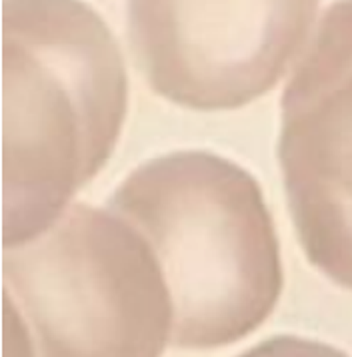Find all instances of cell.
Here are the masks:
<instances>
[{
	"label": "cell",
	"instance_id": "obj_1",
	"mask_svg": "<svg viewBox=\"0 0 352 357\" xmlns=\"http://www.w3.org/2000/svg\"><path fill=\"white\" fill-rule=\"evenodd\" d=\"M125 61L82 0H2V245L42 235L112 155Z\"/></svg>",
	"mask_w": 352,
	"mask_h": 357
},
{
	"label": "cell",
	"instance_id": "obj_2",
	"mask_svg": "<svg viewBox=\"0 0 352 357\" xmlns=\"http://www.w3.org/2000/svg\"><path fill=\"white\" fill-rule=\"evenodd\" d=\"M109 207L157 253L173 297L175 347L230 345L276 307V229L258 183L237 162L205 151L164 155L134 169Z\"/></svg>",
	"mask_w": 352,
	"mask_h": 357
},
{
	"label": "cell",
	"instance_id": "obj_3",
	"mask_svg": "<svg viewBox=\"0 0 352 357\" xmlns=\"http://www.w3.org/2000/svg\"><path fill=\"white\" fill-rule=\"evenodd\" d=\"M2 279L38 357H160L173 340L157 253L116 213L66 209L36 239L4 249Z\"/></svg>",
	"mask_w": 352,
	"mask_h": 357
},
{
	"label": "cell",
	"instance_id": "obj_4",
	"mask_svg": "<svg viewBox=\"0 0 352 357\" xmlns=\"http://www.w3.org/2000/svg\"><path fill=\"white\" fill-rule=\"evenodd\" d=\"M319 0H128V40L150 89L196 111L239 109L282 79Z\"/></svg>",
	"mask_w": 352,
	"mask_h": 357
},
{
	"label": "cell",
	"instance_id": "obj_5",
	"mask_svg": "<svg viewBox=\"0 0 352 357\" xmlns=\"http://www.w3.org/2000/svg\"><path fill=\"white\" fill-rule=\"evenodd\" d=\"M239 357H340V354L314 341L278 335L258 343Z\"/></svg>",
	"mask_w": 352,
	"mask_h": 357
}]
</instances>
